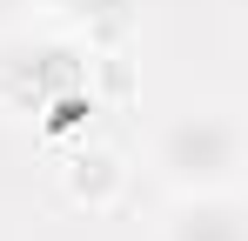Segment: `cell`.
Listing matches in <instances>:
<instances>
[{
	"label": "cell",
	"instance_id": "6da1fadb",
	"mask_svg": "<svg viewBox=\"0 0 248 241\" xmlns=\"http://www.w3.org/2000/svg\"><path fill=\"white\" fill-rule=\"evenodd\" d=\"M242 161H248L242 114L228 101H208V107H181L174 120L155 127L148 174L168 195H235L242 188Z\"/></svg>",
	"mask_w": 248,
	"mask_h": 241
},
{
	"label": "cell",
	"instance_id": "7a4b0ae2",
	"mask_svg": "<svg viewBox=\"0 0 248 241\" xmlns=\"http://www.w3.org/2000/svg\"><path fill=\"white\" fill-rule=\"evenodd\" d=\"M0 94L27 114L67 120L94 114V47L81 34H54V40H20L0 54Z\"/></svg>",
	"mask_w": 248,
	"mask_h": 241
},
{
	"label": "cell",
	"instance_id": "3957f363",
	"mask_svg": "<svg viewBox=\"0 0 248 241\" xmlns=\"http://www.w3.org/2000/svg\"><path fill=\"white\" fill-rule=\"evenodd\" d=\"M155 241H248L242 195H174Z\"/></svg>",
	"mask_w": 248,
	"mask_h": 241
},
{
	"label": "cell",
	"instance_id": "277c9868",
	"mask_svg": "<svg viewBox=\"0 0 248 241\" xmlns=\"http://www.w3.org/2000/svg\"><path fill=\"white\" fill-rule=\"evenodd\" d=\"M127 188V167L121 154H108V148H81L74 167H67V195L81 201V208H114Z\"/></svg>",
	"mask_w": 248,
	"mask_h": 241
},
{
	"label": "cell",
	"instance_id": "5b68a950",
	"mask_svg": "<svg viewBox=\"0 0 248 241\" xmlns=\"http://www.w3.org/2000/svg\"><path fill=\"white\" fill-rule=\"evenodd\" d=\"M61 20L67 34H81L87 47H108L141 20V0H61Z\"/></svg>",
	"mask_w": 248,
	"mask_h": 241
},
{
	"label": "cell",
	"instance_id": "8992f818",
	"mask_svg": "<svg viewBox=\"0 0 248 241\" xmlns=\"http://www.w3.org/2000/svg\"><path fill=\"white\" fill-rule=\"evenodd\" d=\"M20 20H27V0H0V34L20 27Z\"/></svg>",
	"mask_w": 248,
	"mask_h": 241
}]
</instances>
